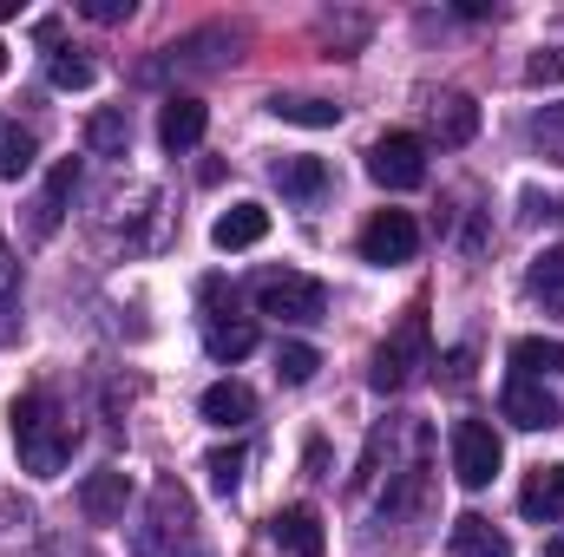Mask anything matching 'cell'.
Wrapping results in <instances>:
<instances>
[{"label": "cell", "instance_id": "1", "mask_svg": "<svg viewBox=\"0 0 564 557\" xmlns=\"http://www.w3.org/2000/svg\"><path fill=\"white\" fill-rule=\"evenodd\" d=\"M13 446H20V466L33 479H59L66 459H73V419L59 414L53 394H20L13 401Z\"/></svg>", "mask_w": 564, "mask_h": 557}, {"label": "cell", "instance_id": "2", "mask_svg": "<svg viewBox=\"0 0 564 557\" xmlns=\"http://www.w3.org/2000/svg\"><path fill=\"white\" fill-rule=\"evenodd\" d=\"M426 354H433V335H426V315L414 308V315H408V321H401L381 348H375L368 387H375V394H401V387H408V381L426 368Z\"/></svg>", "mask_w": 564, "mask_h": 557}, {"label": "cell", "instance_id": "3", "mask_svg": "<svg viewBox=\"0 0 564 557\" xmlns=\"http://www.w3.org/2000/svg\"><path fill=\"white\" fill-rule=\"evenodd\" d=\"M257 308L276 315V321H322L328 315V288L302 270H270L257 276Z\"/></svg>", "mask_w": 564, "mask_h": 557}, {"label": "cell", "instance_id": "4", "mask_svg": "<svg viewBox=\"0 0 564 557\" xmlns=\"http://www.w3.org/2000/svg\"><path fill=\"white\" fill-rule=\"evenodd\" d=\"M499 466H506L499 433H492L486 419H459V426H453V479H459L466 492H486V485L499 479Z\"/></svg>", "mask_w": 564, "mask_h": 557}, {"label": "cell", "instance_id": "5", "mask_svg": "<svg viewBox=\"0 0 564 557\" xmlns=\"http://www.w3.org/2000/svg\"><path fill=\"white\" fill-rule=\"evenodd\" d=\"M204 348H210V361H243L257 348V328L237 315V295L224 302V282L217 276L204 282Z\"/></svg>", "mask_w": 564, "mask_h": 557}, {"label": "cell", "instance_id": "6", "mask_svg": "<svg viewBox=\"0 0 564 557\" xmlns=\"http://www.w3.org/2000/svg\"><path fill=\"white\" fill-rule=\"evenodd\" d=\"M368 177L381 190H421L426 184V144L414 132H388L368 144Z\"/></svg>", "mask_w": 564, "mask_h": 557}, {"label": "cell", "instance_id": "7", "mask_svg": "<svg viewBox=\"0 0 564 557\" xmlns=\"http://www.w3.org/2000/svg\"><path fill=\"white\" fill-rule=\"evenodd\" d=\"M414 250H421V223H414L408 210H375V217H368V230H361V256H368V263L388 270V263H408Z\"/></svg>", "mask_w": 564, "mask_h": 557}, {"label": "cell", "instance_id": "8", "mask_svg": "<svg viewBox=\"0 0 564 557\" xmlns=\"http://www.w3.org/2000/svg\"><path fill=\"white\" fill-rule=\"evenodd\" d=\"M126 499H132V479H126L119 466L86 472V485H79V512H86L93 525H119V518H126Z\"/></svg>", "mask_w": 564, "mask_h": 557}, {"label": "cell", "instance_id": "9", "mask_svg": "<svg viewBox=\"0 0 564 557\" xmlns=\"http://www.w3.org/2000/svg\"><path fill=\"white\" fill-rule=\"evenodd\" d=\"M204 125H210V106L191 99V92L164 99V112H158V139H164V151H197V144H204Z\"/></svg>", "mask_w": 564, "mask_h": 557}, {"label": "cell", "instance_id": "10", "mask_svg": "<svg viewBox=\"0 0 564 557\" xmlns=\"http://www.w3.org/2000/svg\"><path fill=\"white\" fill-rule=\"evenodd\" d=\"M499 407L512 426H525V433H545V426H558V401L545 394V381H506V394H499Z\"/></svg>", "mask_w": 564, "mask_h": 557}, {"label": "cell", "instance_id": "11", "mask_svg": "<svg viewBox=\"0 0 564 557\" xmlns=\"http://www.w3.org/2000/svg\"><path fill=\"white\" fill-rule=\"evenodd\" d=\"M263 237H270V210H263V204H230V210L210 223V243H217L224 256H230V250H257Z\"/></svg>", "mask_w": 564, "mask_h": 557}, {"label": "cell", "instance_id": "12", "mask_svg": "<svg viewBox=\"0 0 564 557\" xmlns=\"http://www.w3.org/2000/svg\"><path fill=\"white\" fill-rule=\"evenodd\" d=\"M519 512L532 525H564V466H539L519 492Z\"/></svg>", "mask_w": 564, "mask_h": 557}, {"label": "cell", "instance_id": "13", "mask_svg": "<svg viewBox=\"0 0 564 557\" xmlns=\"http://www.w3.org/2000/svg\"><path fill=\"white\" fill-rule=\"evenodd\" d=\"M270 538H276L282 557H322V518L308 505H289L270 518Z\"/></svg>", "mask_w": 564, "mask_h": 557}, {"label": "cell", "instance_id": "14", "mask_svg": "<svg viewBox=\"0 0 564 557\" xmlns=\"http://www.w3.org/2000/svg\"><path fill=\"white\" fill-rule=\"evenodd\" d=\"M204 419L210 426H224V433H237V426H250L257 419V394L243 387V381H217V387H204Z\"/></svg>", "mask_w": 564, "mask_h": 557}, {"label": "cell", "instance_id": "15", "mask_svg": "<svg viewBox=\"0 0 564 557\" xmlns=\"http://www.w3.org/2000/svg\"><path fill=\"white\" fill-rule=\"evenodd\" d=\"M453 557H512V538H506L492 518L459 512V518H453Z\"/></svg>", "mask_w": 564, "mask_h": 557}, {"label": "cell", "instance_id": "16", "mask_svg": "<svg viewBox=\"0 0 564 557\" xmlns=\"http://www.w3.org/2000/svg\"><path fill=\"white\" fill-rule=\"evenodd\" d=\"M73 184H79V164H73V157H59V164H53V177H46V190H40V204H33V237H53V230H59Z\"/></svg>", "mask_w": 564, "mask_h": 557}, {"label": "cell", "instance_id": "17", "mask_svg": "<svg viewBox=\"0 0 564 557\" xmlns=\"http://www.w3.org/2000/svg\"><path fill=\"white\" fill-rule=\"evenodd\" d=\"M479 132V106L466 99V92H440L433 99V139L440 144H473Z\"/></svg>", "mask_w": 564, "mask_h": 557}, {"label": "cell", "instance_id": "18", "mask_svg": "<svg viewBox=\"0 0 564 557\" xmlns=\"http://www.w3.org/2000/svg\"><path fill=\"white\" fill-rule=\"evenodd\" d=\"M270 177H276L282 197H295V204H315V197L328 190V164H322V157H282Z\"/></svg>", "mask_w": 564, "mask_h": 557}, {"label": "cell", "instance_id": "19", "mask_svg": "<svg viewBox=\"0 0 564 557\" xmlns=\"http://www.w3.org/2000/svg\"><path fill=\"white\" fill-rule=\"evenodd\" d=\"M512 368H519V381H552V374H564V341H552V335L512 341Z\"/></svg>", "mask_w": 564, "mask_h": 557}, {"label": "cell", "instance_id": "20", "mask_svg": "<svg viewBox=\"0 0 564 557\" xmlns=\"http://www.w3.org/2000/svg\"><path fill=\"white\" fill-rule=\"evenodd\" d=\"M525 288H532V302H539L545 315H558V321H564V243H558V250H545V256H532Z\"/></svg>", "mask_w": 564, "mask_h": 557}, {"label": "cell", "instance_id": "21", "mask_svg": "<svg viewBox=\"0 0 564 557\" xmlns=\"http://www.w3.org/2000/svg\"><path fill=\"white\" fill-rule=\"evenodd\" d=\"M33 171V132L20 119H0V177H26Z\"/></svg>", "mask_w": 564, "mask_h": 557}, {"label": "cell", "instance_id": "22", "mask_svg": "<svg viewBox=\"0 0 564 557\" xmlns=\"http://www.w3.org/2000/svg\"><path fill=\"white\" fill-rule=\"evenodd\" d=\"M46 73H53V86H59V92H86V86H93V59H86L79 46H53Z\"/></svg>", "mask_w": 564, "mask_h": 557}, {"label": "cell", "instance_id": "23", "mask_svg": "<svg viewBox=\"0 0 564 557\" xmlns=\"http://www.w3.org/2000/svg\"><path fill=\"white\" fill-rule=\"evenodd\" d=\"M86 144H93L99 157H126V144H132V125H126V112H93V125H86Z\"/></svg>", "mask_w": 564, "mask_h": 557}, {"label": "cell", "instance_id": "24", "mask_svg": "<svg viewBox=\"0 0 564 557\" xmlns=\"http://www.w3.org/2000/svg\"><path fill=\"white\" fill-rule=\"evenodd\" d=\"M270 112L282 125H335L341 119V106H328V99H270Z\"/></svg>", "mask_w": 564, "mask_h": 557}, {"label": "cell", "instance_id": "25", "mask_svg": "<svg viewBox=\"0 0 564 557\" xmlns=\"http://www.w3.org/2000/svg\"><path fill=\"white\" fill-rule=\"evenodd\" d=\"M315 368H322V354L308 348V341H282L276 348V374L289 387H302V381H315Z\"/></svg>", "mask_w": 564, "mask_h": 557}, {"label": "cell", "instance_id": "26", "mask_svg": "<svg viewBox=\"0 0 564 557\" xmlns=\"http://www.w3.org/2000/svg\"><path fill=\"white\" fill-rule=\"evenodd\" d=\"M532 139H539V151H545L552 164H564V106H545V112L532 119Z\"/></svg>", "mask_w": 564, "mask_h": 557}, {"label": "cell", "instance_id": "27", "mask_svg": "<svg viewBox=\"0 0 564 557\" xmlns=\"http://www.w3.org/2000/svg\"><path fill=\"white\" fill-rule=\"evenodd\" d=\"M237 479H243V446L210 452V485H217V492H237Z\"/></svg>", "mask_w": 564, "mask_h": 557}, {"label": "cell", "instance_id": "28", "mask_svg": "<svg viewBox=\"0 0 564 557\" xmlns=\"http://www.w3.org/2000/svg\"><path fill=\"white\" fill-rule=\"evenodd\" d=\"M525 79H532V86H558V79H564V53H558V46H545V53H532V66H525Z\"/></svg>", "mask_w": 564, "mask_h": 557}, {"label": "cell", "instance_id": "29", "mask_svg": "<svg viewBox=\"0 0 564 557\" xmlns=\"http://www.w3.org/2000/svg\"><path fill=\"white\" fill-rule=\"evenodd\" d=\"M79 13H86V20H106V26H112V20H132V0H79Z\"/></svg>", "mask_w": 564, "mask_h": 557}, {"label": "cell", "instance_id": "30", "mask_svg": "<svg viewBox=\"0 0 564 557\" xmlns=\"http://www.w3.org/2000/svg\"><path fill=\"white\" fill-rule=\"evenodd\" d=\"M13 250H7V243H0V315H7V308H13Z\"/></svg>", "mask_w": 564, "mask_h": 557}, {"label": "cell", "instance_id": "31", "mask_svg": "<svg viewBox=\"0 0 564 557\" xmlns=\"http://www.w3.org/2000/svg\"><path fill=\"white\" fill-rule=\"evenodd\" d=\"M20 13V0H0V20H13Z\"/></svg>", "mask_w": 564, "mask_h": 557}, {"label": "cell", "instance_id": "32", "mask_svg": "<svg viewBox=\"0 0 564 557\" xmlns=\"http://www.w3.org/2000/svg\"><path fill=\"white\" fill-rule=\"evenodd\" d=\"M552 217H558V223H564V197H558V204H552Z\"/></svg>", "mask_w": 564, "mask_h": 557}, {"label": "cell", "instance_id": "33", "mask_svg": "<svg viewBox=\"0 0 564 557\" xmlns=\"http://www.w3.org/2000/svg\"><path fill=\"white\" fill-rule=\"evenodd\" d=\"M0 73H7V46H0Z\"/></svg>", "mask_w": 564, "mask_h": 557}]
</instances>
